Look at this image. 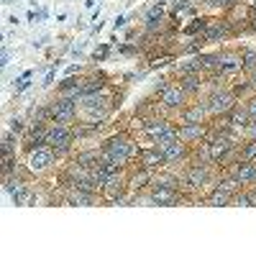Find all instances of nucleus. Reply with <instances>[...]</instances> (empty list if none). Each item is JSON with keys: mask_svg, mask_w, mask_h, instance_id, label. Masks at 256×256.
Wrapping results in <instances>:
<instances>
[{"mask_svg": "<svg viewBox=\"0 0 256 256\" xmlns=\"http://www.w3.org/2000/svg\"><path fill=\"white\" fill-rule=\"evenodd\" d=\"M56 164V154L52 146H41V148H34V152L26 154V169L31 174H44Z\"/></svg>", "mask_w": 256, "mask_h": 256, "instance_id": "6", "label": "nucleus"}, {"mask_svg": "<svg viewBox=\"0 0 256 256\" xmlns=\"http://www.w3.org/2000/svg\"><path fill=\"white\" fill-rule=\"evenodd\" d=\"M233 202L236 205H241V208H251L254 202H251V195H248V190L244 187L241 192H236V195H233Z\"/></svg>", "mask_w": 256, "mask_h": 256, "instance_id": "30", "label": "nucleus"}, {"mask_svg": "<svg viewBox=\"0 0 256 256\" xmlns=\"http://www.w3.org/2000/svg\"><path fill=\"white\" fill-rule=\"evenodd\" d=\"M46 41H49V38H46V36H41V38H38V41H34V46H44V44H46Z\"/></svg>", "mask_w": 256, "mask_h": 256, "instance_id": "41", "label": "nucleus"}, {"mask_svg": "<svg viewBox=\"0 0 256 256\" xmlns=\"http://www.w3.org/2000/svg\"><path fill=\"white\" fill-rule=\"evenodd\" d=\"M56 70H59V62L54 64V67H52L49 72H46V77H44V82H41V84H52V82H54V74H56Z\"/></svg>", "mask_w": 256, "mask_h": 256, "instance_id": "37", "label": "nucleus"}, {"mask_svg": "<svg viewBox=\"0 0 256 256\" xmlns=\"http://www.w3.org/2000/svg\"><path fill=\"white\" fill-rule=\"evenodd\" d=\"M233 202V195L230 192H223V190H212V195L208 198V205H212V208H226V205H230Z\"/></svg>", "mask_w": 256, "mask_h": 256, "instance_id": "23", "label": "nucleus"}, {"mask_svg": "<svg viewBox=\"0 0 256 256\" xmlns=\"http://www.w3.org/2000/svg\"><path fill=\"white\" fill-rule=\"evenodd\" d=\"M49 113H52V123H64V126H72L74 120H80V105L74 98H64L56 95L49 102Z\"/></svg>", "mask_w": 256, "mask_h": 256, "instance_id": "3", "label": "nucleus"}, {"mask_svg": "<svg viewBox=\"0 0 256 256\" xmlns=\"http://www.w3.org/2000/svg\"><path fill=\"white\" fill-rule=\"evenodd\" d=\"M102 90H108L102 77H82V92H102Z\"/></svg>", "mask_w": 256, "mask_h": 256, "instance_id": "24", "label": "nucleus"}, {"mask_svg": "<svg viewBox=\"0 0 256 256\" xmlns=\"http://www.w3.org/2000/svg\"><path fill=\"white\" fill-rule=\"evenodd\" d=\"M164 6H166V0H159V3H154L144 13V28L146 31L154 34V31H159L164 26Z\"/></svg>", "mask_w": 256, "mask_h": 256, "instance_id": "17", "label": "nucleus"}, {"mask_svg": "<svg viewBox=\"0 0 256 256\" xmlns=\"http://www.w3.org/2000/svg\"><path fill=\"white\" fill-rule=\"evenodd\" d=\"M162 154H164L166 166H172V164H184V162L190 159V154H192V146L184 144V141H174L169 148H164Z\"/></svg>", "mask_w": 256, "mask_h": 256, "instance_id": "12", "label": "nucleus"}, {"mask_svg": "<svg viewBox=\"0 0 256 256\" xmlns=\"http://www.w3.org/2000/svg\"><path fill=\"white\" fill-rule=\"evenodd\" d=\"M228 34H230L228 20H208V28L202 31L208 44H210V41H218V38H226Z\"/></svg>", "mask_w": 256, "mask_h": 256, "instance_id": "20", "label": "nucleus"}, {"mask_svg": "<svg viewBox=\"0 0 256 256\" xmlns=\"http://www.w3.org/2000/svg\"><path fill=\"white\" fill-rule=\"evenodd\" d=\"M77 141L74 126H64V123H49L46 126V146L54 148L56 159L67 156L72 152V144Z\"/></svg>", "mask_w": 256, "mask_h": 256, "instance_id": "2", "label": "nucleus"}, {"mask_svg": "<svg viewBox=\"0 0 256 256\" xmlns=\"http://www.w3.org/2000/svg\"><path fill=\"white\" fill-rule=\"evenodd\" d=\"M100 154H102V148H98V146L95 148H82V152H77L72 156V162H77L84 169H95L100 164Z\"/></svg>", "mask_w": 256, "mask_h": 256, "instance_id": "19", "label": "nucleus"}, {"mask_svg": "<svg viewBox=\"0 0 256 256\" xmlns=\"http://www.w3.org/2000/svg\"><path fill=\"white\" fill-rule=\"evenodd\" d=\"M205 28H208V20H205V18H200V20H195V24H190V26L184 28V34H190V36H192V34L205 31Z\"/></svg>", "mask_w": 256, "mask_h": 256, "instance_id": "31", "label": "nucleus"}, {"mask_svg": "<svg viewBox=\"0 0 256 256\" xmlns=\"http://www.w3.org/2000/svg\"><path fill=\"white\" fill-rule=\"evenodd\" d=\"M205 100H208L210 120H212V118H220V116H228V113L238 105V95L233 92L230 88L218 90V92H212V95H205Z\"/></svg>", "mask_w": 256, "mask_h": 256, "instance_id": "4", "label": "nucleus"}, {"mask_svg": "<svg viewBox=\"0 0 256 256\" xmlns=\"http://www.w3.org/2000/svg\"><path fill=\"white\" fill-rule=\"evenodd\" d=\"M244 72V56L241 52H220V74L233 77Z\"/></svg>", "mask_w": 256, "mask_h": 256, "instance_id": "16", "label": "nucleus"}, {"mask_svg": "<svg viewBox=\"0 0 256 256\" xmlns=\"http://www.w3.org/2000/svg\"><path fill=\"white\" fill-rule=\"evenodd\" d=\"M244 105H246V110H248V116H251V120H256V95H248L246 100H241Z\"/></svg>", "mask_w": 256, "mask_h": 256, "instance_id": "32", "label": "nucleus"}, {"mask_svg": "<svg viewBox=\"0 0 256 256\" xmlns=\"http://www.w3.org/2000/svg\"><path fill=\"white\" fill-rule=\"evenodd\" d=\"M18 144H20V136L16 131H10V128H6V134H3V156H16L18 152Z\"/></svg>", "mask_w": 256, "mask_h": 256, "instance_id": "21", "label": "nucleus"}, {"mask_svg": "<svg viewBox=\"0 0 256 256\" xmlns=\"http://www.w3.org/2000/svg\"><path fill=\"white\" fill-rule=\"evenodd\" d=\"M8 64H10V49H8V44H3V56H0V67H8Z\"/></svg>", "mask_w": 256, "mask_h": 256, "instance_id": "35", "label": "nucleus"}, {"mask_svg": "<svg viewBox=\"0 0 256 256\" xmlns=\"http://www.w3.org/2000/svg\"><path fill=\"white\" fill-rule=\"evenodd\" d=\"M31 77H34V70H26L24 74H20L16 82H13V88H16V95H20V92H24L26 88H28V84H31Z\"/></svg>", "mask_w": 256, "mask_h": 256, "instance_id": "27", "label": "nucleus"}, {"mask_svg": "<svg viewBox=\"0 0 256 256\" xmlns=\"http://www.w3.org/2000/svg\"><path fill=\"white\" fill-rule=\"evenodd\" d=\"M210 180H212L210 164H200V162L190 164V166L184 169V174H182V182H184L190 190H202L205 184H210Z\"/></svg>", "mask_w": 256, "mask_h": 256, "instance_id": "7", "label": "nucleus"}, {"mask_svg": "<svg viewBox=\"0 0 256 256\" xmlns=\"http://www.w3.org/2000/svg\"><path fill=\"white\" fill-rule=\"evenodd\" d=\"M238 159H241V162H256V141H246V144H241Z\"/></svg>", "mask_w": 256, "mask_h": 256, "instance_id": "26", "label": "nucleus"}, {"mask_svg": "<svg viewBox=\"0 0 256 256\" xmlns=\"http://www.w3.org/2000/svg\"><path fill=\"white\" fill-rule=\"evenodd\" d=\"M148 192H152V198H154V202H156V205H164V208H169V205H177V202L182 200V195H180V190H174V187L148 184Z\"/></svg>", "mask_w": 256, "mask_h": 256, "instance_id": "11", "label": "nucleus"}, {"mask_svg": "<svg viewBox=\"0 0 256 256\" xmlns=\"http://www.w3.org/2000/svg\"><path fill=\"white\" fill-rule=\"evenodd\" d=\"M174 141H180V131H177V126H172L166 134H162V136H156L154 141H152V146H156L159 152H164V148H169Z\"/></svg>", "mask_w": 256, "mask_h": 256, "instance_id": "22", "label": "nucleus"}, {"mask_svg": "<svg viewBox=\"0 0 256 256\" xmlns=\"http://www.w3.org/2000/svg\"><path fill=\"white\" fill-rule=\"evenodd\" d=\"M3 3H6V6H10V3H13V0H3Z\"/></svg>", "mask_w": 256, "mask_h": 256, "instance_id": "42", "label": "nucleus"}, {"mask_svg": "<svg viewBox=\"0 0 256 256\" xmlns=\"http://www.w3.org/2000/svg\"><path fill=\"white\" fill-rule=\"evenodd\" d=\"M246 80H248V88H251V92H256V70L246 72Z\"/></svg>", "mask_w": 256, "mask_h": 256, "instance_id": "38", "label": "nucleus"}, {"mask_svg": "<svg viewBox=\"0 0 256 256\" xmlns=\"http://www.w3.org/2000/svg\"><path fill=\"white\" fill-rule=\"evenodd\" d=\"M212 3V8H218V10H228V8H233L238 3V0H210Z\"/></svg>", "mask_w": 256, "mask_h": 256, "instance_id": "33", "label": "nucleus"}, {"mask_svg": "<svg viewBox=\"0 0 256 256\" xmlns=\"http://www.w3.org/2000/svg\"><path fill=\"white\" fill-rule=\"evenodd\" d=\"M138 164H141V166H146V169H152V172H159V169H164V166H166L164 154L159 152L156 146L141 148V154H138Z\"/></svg>", "mask_w": 256, "mask_h": 256, "instance_id": "18", "label": "nucleus"}, {"mask_svg": "<svg viewBox=\"0 0 256 256\" xmlns=\"http://www.w3.org/2000/svg\"><path fill=\"white\" fill-rule=\"evenodd\" d=\"M177 118L182 123H208L210 120V110H208V100L200 98L195 102H187L184 108L177 113Z\"/></svg>", "mask_w": 256, "mask_h": 256, "instance_id": "8", "label": "nucleus"}, {"mask_svg": "<svg viewBox=\"0 0 256 256\" xmlns=\"http://www.w3.org/2000/svg\"><path fill=\"white\" fill-rule=\"evenodd\" d=\"M108 52H110V46H108V44H102V46L92 54V59H95V62H98V59H105V56H108Z\"/></svg>", "mask_w": 256, "mask_h": 256, "instance_id": "36", "label": "nucleus"}, {"mask_svg": "<svg viewBox=\"0 0 256 256\" xmlns=\"http://www.w3.org/2000/svg\"><path fill=\"white\" fill-rule=\"evenodd\" d=\"M218 190H223V192H230V195H236V192H241V190H244V184H241L236 177H233V174L228 172V174H226V177L218 182Z\"/></svg>", "mask_w": 256, "mask_h": 256, "instance_id": "25", "label": "nucleus"}, {"mask_svg": "<svg viewBox=\"0 0 256 256\" xmlns=\"http://www.w3.org/2000/svg\"><path fill=\"white\" fill-rule=\"evenodd\" d=\"M95 198H98V195H92V192H88V190H80V187H74V184L64 187V202H67V205L90 208V205H95Z\"/></svg>", "mask_w": 256, "mask_h": 256, "instance_id": "15", "label": "nucleus"}, {"mask_svg": "<svg viewBox=\"0 0 256 256\" xmlns=\"http://www.w3.org/2000/svg\"><path fill=\"white\" fill-rule=\"evenodd\" d=\"M172 126H174V123L169 120V118H164V116H152V118H146V120H144V126H141V128H144L146 138H148V141H154L156 136L166 134Z\"/></svg>", "mask_w": 256, "mask_h": 256, "instance_id": "13", "label": "nucleus"}, {"mask_svg": "<svg viewBox=\"0 0 256 256\" xmlns=\"http://www.w3.org/2000/svg\"><path fill=\"white\" fill-rule=\"evenodd\" d=\"M126 20H128V16H118V18L113 20V28H116V31L123 28V26H126Z\"/></svg>", "mask_w": 256, "mask_h": 256, "instance_id": "39", "label": "nucleus"}, {"mask_svg": "<svg viewBox=\"0 0 256 256\" xmlns=\"http://www.w3.org/2000/svg\"><path fill=\"white\" fill-rule=\"evenodd\" d=\"M82 67H80V64H72V67H67V74H74V72H80Z\"/></svg>", "mask_w": 256, "mask_h": 256, "instance_id": "40", "label": "nucleus"}, {"mask_svg": "<svg viewBox=\"0 0 256 256\" xmlns=\"http://www.w3.org/2000/svg\"><path fill=\"white\" fill-rule=\"evenodd\" d=\"M190 100H192V98L182 90V84H180V82H169L166 88H164V92L159 95V105H162L166 113H172V116H177Z\"/></svg>", "mask_w": 256, "mask_h": 256, "instance_id": "5", "label": "nucleus"}, {"mask_svg": "<svg viewBox=\"0 0 256 256\" xmlns=\"http://www.w3.org/2000/svg\"><path fill=\"white\" fill-rule=\"evenodd\" d=\"M244 138H246V141H256V120H251V123L246 126V131H244Z\"/></svg>", "mask_w": 256, "mask_h": 256, "instance_id": "34", "label": "nucleus"}, {"mask_svg": "<svg viewBox=\"0 0 256 256\" xmlns=\"http://www.w3.org/2000/svg\"><path fill=\"white\" fill-rule=\"evenodd\" d=\"M241 56H244V72H251V70H256V49H244L241 52Z\"/></svg>", "mask_w": 256, "mask_h": 256, "instance_id": "28", "label": "nucleus"}, {"mask_svg": "<svg viewBox=\"0 0 256 256\" xmlns=\"http://www.w3.org/2000/svg\"><path fill=\"white\" fill-rule=\"evenodd\" d=\"M180 84H182V90H184L190 98H200V95H205L208 74H205V72H198V74H182V77H180Z\"/></svg>", "mask_w": 256, "mask_h": 256, "instance_id": "10", "label": "nucleus"}, {"mask_svg": "<svg viewBox=\"0 0 256 256\" xmlns=\"http://www.w3.org/2000/svg\"><path fill=\"white\" fill-rule=\"evenodd\" d=\"M8 128H10V131H16L18 136H24V134L28 131V123H24V118H18V116H16V118L8 120Z\"/></svg>", "mask_w": 256, "mask_h": 256, "instance_id": "29", "label": "nucleus"}, {"mask_svg": "<svg viewBox=\"0 0 256 256\" xmlns=\"http://www.w3.org/2000/svg\"><path fill=\"white\" fill-rule=\"evenodd\" d=\"M102 152L110 154L120 166H131V162L141 154V148L136 146V141L128 136V134H116V136L102 141Z\"/></svg>", "mask_w": 256, "mask_h": 256, "instance_id": "1", "label": "nucleus"}, {"mask_svg": "<svg viewBox=\"0 0 256 256\" xmlns=\"http://www.w3.org/2000/svg\"><path fill=\"white\" fill-rule=\"evenodd\" d=\"M177 131H180V141H184V144H190V146L202 144V141L210 136L208 123H182Z\"/></svg>", "mask_w": 256, "mask_h": 256, "instance_id": "9", "label": "nucleus"}, {"mask_svg": "<svg viewBox=\"0 0 256 256\" xmlns=\"http://www.w3.org/2000/svg\"><path fill=\"white\" fill-rule=\"evenodd\" d=\"M230 174L236 177L244 187H254L256 184V162H236L230 169Z\"/></svg>", "mask_w": 256, "mask_h": 256, "instance_id": "14", "label": "nucleus"}]
</instances>
